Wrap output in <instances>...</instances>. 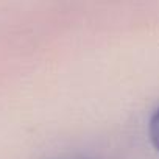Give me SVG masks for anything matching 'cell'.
<instances>
[{
  "label": "cell",
  "instance_id": "obj_1",
  "mask_svg": "<svg viewBox=\"0 0 159 159\" xmlns=\"http://www.w3.org/2000/svg\"><path fill=\"white\" fill-rule=\"evenodd\" d=\"M148 136L156 150H159V108L151 114L148 122Z\"/></svg>",
  "mask_w": 159,
  "mask_h": 159
}]
</instances>
